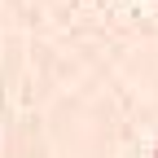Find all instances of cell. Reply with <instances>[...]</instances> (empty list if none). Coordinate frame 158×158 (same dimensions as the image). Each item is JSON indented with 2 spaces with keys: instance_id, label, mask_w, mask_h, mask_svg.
<instances>
[{
  "instance_id": "6da1fadb",
  "label": "cell",
  "mask_w": 158,
  "mask_h": 158,
  "mask_svg": "<svg viewBox=\"0 0 158 158\" xmlns=\"http://www.w3.org/2000/svg\"><path fill=\"white\" fill-rule=\"evenodd\" d=\"M154 158H158V154H154Z\"/></svg>"
}]
</instances>
